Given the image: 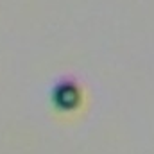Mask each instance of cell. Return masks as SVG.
<instances>
[{"label":"cell","mask_w":154,"mask_h":154,"mask_svg":"<svg viewBox=\"0 0 154 154\" xmlns=\"http://www.w3.org/2000/svg\"><path fill=\"white\" fill-rule=\"evenodd\" d=\"M81 88L77 86L75 81L63 79L52 88V104L59 111H74L81 104Z\"/></svg>","instance_id":"6da1fadb"}]
</instances>
